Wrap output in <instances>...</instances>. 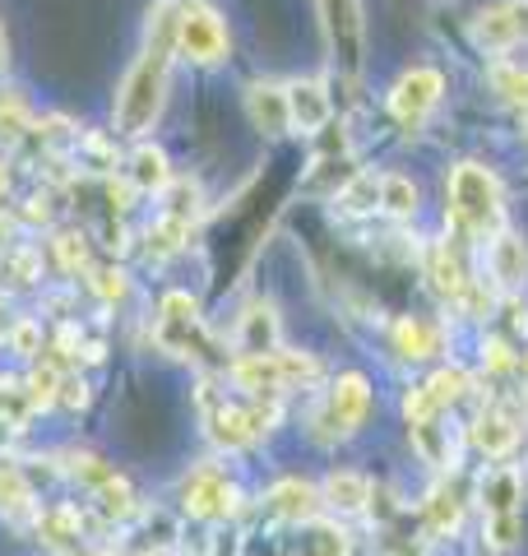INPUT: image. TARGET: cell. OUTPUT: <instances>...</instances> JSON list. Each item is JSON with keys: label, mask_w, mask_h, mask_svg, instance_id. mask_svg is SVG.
Masks as SVG:
<instances>
[{"label": "cell", "mask_w": 528, "mask_h": 556, "mask_svg": "<svg viewBox=\"0 0 528 556\" xmlns=\"http://www.w3.org/2000/svg\"><path fill=\"white\" fill-rule=\"evenodd\" d=\"M10 237H14V218H5V214H0V247H5Z\"/></svg>", "instance_id": "obj_45"}, {"label": "cell", "mask_w": 528, "mask_h": 556, "mask_svg": "<svg viewBox=\"0 0 528 556\" xmlns=\"http://www.w3.org/2000/svg\"><path fill=\"white\" fill-rule=\"evenodd\" d=\"M515 441H519L515 417H505V413H496V408H487L478 422H473V445H478L482 455H491V459L510 455V450H515Z\"/></svg>", "instance_id": "obj_19"}, {"label": "cell", "mask_w": 528, "mask_h": 556, "mask_svg": "<svg viewBox=\"0 0 528 556\" xmlns=\"http://www.w3.org/2000/svg\"><path fill=\"white\" fill-rule=\"evenodd\" d=\"M181 496H186V510L196 519H204V525L227 519L237 510V486L227 482L218 468H200V473H190L186 486H181Z\"/></svg>", "instance_id": "obj_10"}, {"label": "cell", "mask_w": 528, "mask_h": 556, "mask_svg": "<svg viewBox=\"0 0 528 556\" xmlns=\"http://www.w3.org/2000/svg\"><path fill=\"white\" fill-rule=\"evenodd\" d=\"M200 408H204V427L223 450H241L260 441L264 431L278 422V404H264V394H255V404H223L214 386L200 390Z\"/></svg>", "instance_id": "obj_3"}, {"label": "cell", "mask_w": 528, "mask_h": 556, "mask_svg": "<svg viewBox=\"0 0 528 556\" xmlns=\"http://www.w3.org/2000/svg\"><path fill=\"white\" fill-rule=\"evenodd\" d=\"M450 214L468 237L501 232V218H505L501 181L478 163H460L450 172Z\"/></svg>", "instance_id": "obj_2"}, {"label": "cell", "mask_w": 528, "mask_h": 556, "mask_svg": "<svg viewBox=\"0 0 528 556\" xmlns=\"http://www.w3.org/2000/svg\"><path fill=\"white\" fill-rule=\"evenodd\" d=\"M33 130V112L20 93H0V139H24Z\"/></svg>", "instance_id": "obj_36"}, {"label": "cell", "mask_w": 528, "mask_h": 556, "mask_svg": "<svg viewBox=\"0 0 528 556\" xmlns=\"http://www.w3.org/2000/svg\"><path fill=\"white\" fill-rule=\"evenodd\" d=\"M403 417H408V431H413L417 455L427 459V464H436V468H450L454 464V445H450V431L440 427V404L427 394V386L403 399Z\"/></svg>", "instance_id": "obj_7"}, {"label": "cell", "mask_w": 528, "mask_h": 556, "mask_svg": "<svg viewBox=\"0 0 528 556\" xmlns=\"http://www.w3.org/2000/svg\"><path fill=\"white\" fill-rule=\"evenodd\" d=\"M431 283H436L440 298H454V302H460V298H464V288L473 283V278H464L460 255H454L450 247H440V251L431 255Z\"/></svg>", "instance_id": "obj_26"}, {"label": "cell", "mask_w": 528, "mask_h": 556, "mask_svg": "<svg viewBox=\"0 0 528 556\" xmlns=\"http://www.w3.org/2000/svg\"><path fill=\"white\" fill-rule=\"evenodd\" d=\"M153 556H163V552H153Z\"/></svg>", "instance_id": "obj_49"}, {"label": "cell", "mask_w": 528, "mask_h": 556, "mask_svg": "<svg viewBox=\"0 0 528 556\" xmlns=\"http://www.w3.org/2000/svg\"><path fill=\"white\" fill-rule=\"evenodd\" d=\"M372 208H380V177L376 172H357L339 190V214H372Z\"/></svg>", "instance_id": "obj_27"}, {"label": "cell", "mask_w": 528, "mask_h": 556, "mask_svg": "<svg viewBox=\"0 0 528 556\" xmlns=\"http://www.w3.org/2000/svg\"><path fill=\"white\" fill-rule=\"evenodd\" d=\"M487 265H491V278H496L501 288H519L528 278V247H524V237L496 232V241H491V251H487Z\"/></svg>", "instance_id": "obj_16"}, {"label": "cell", "mask_w": 528, "mask_h": 556, "mask_svg": "<svg viewBox=\"0 0 528 556\" xmlns=\"http://www.w3.org/2000/svg\"><path fill=\"white\" fill-rule=\"evenodd\" d=\"M427 515H431V529L436 533H454V529H460V501H454L450 492H431Z\"/></svg>", "instance_id": "obj_38"}, {"label": "cell", "mask_w": 528, "mask_h": 556, "mask_svg": "<svg viewBox=\"0 0 528 556\" xmlns=\"http://www.w3.org/2000/svg\"><path fill=\"white\" fill-rule=\"evenodd\" d=\"M33 486L24 478V468L14 459H0V510H14V515H28L33 510Z\"/></svg>", "instance_id": "obj_25"}, {"label": "cell", "mask_w": 528, "mask_h": 556, "mask_svg": "<svg viewBox=\"0 0 528 556\" xmlns=\"http://www.w3.org/2000/svg\"><path fill=\"white\" fill-rule=\"evenodd\" d=\"M246 116H251L255 130H264V135L292 130V121H288V89H278V84H251V89H246Z\"/></svg>", "instance_id": "obj_13"}, {"label": "cell", "mask_w": 528, "mask_h": 556, "mask_svg": "<svg viewBox=\"0 0 528 556\" xmlns=\"http://www.w3.org/2000/svg\"><path fill=\"white\" fill-rule=\"evenodd\" d=\"M320 5V24L329 38V56L339 65V75H357L362 51H366V20L362 0H315Z\"/></svg>", "instance_id": "obj_6"}, {"label": "cell", "mask_w": 528, "mask_h": 556, "mask_svg": "<svg viewBox=\"0 0 528 556\" xmlns=\"http://www.w3.org/2000/svg\"><path fill=\"white\" fill-rule=\"evenodd\" d=\"M366 413H372V386H366V376L348 371L334 380V390L325 399V408L315 413V441H339V437H352Z\"/></svg>", "instance_id": "obj_4"}, {"label": "cell", "mask_w": 528, "mask_h": 556, "mask_svg": "<svg viewBox=\"0 0 528 556\" xmlns=\"http://www.w3.org/2000/svg\"><path fill=\"white\" fill-rule=\"evenodd\" d=\"M88 283H93L98 302H108V306L126 298V274H121V269H112V265H98V269H88Z\"/></svg>", "instance_id": "obj_37"}, {"label": "cell", "mask_w": 528, "mask_h": 556, "mask_svg": "<svg viewBox=\"0 0 528 556\" xmlns=\"http://www.w3.org/2000/svg\"><path fill=\"white\" fill-rule=\"evenodd\" d=\"M297 556H348V533L329 519H306L297 538Z\"/></svg>", "instance_id": "obj_20"}, {"label": "cell", "mask_w": 528, "mask_h": 556, "mask_svg": "<svg viewBox=\"0 0 528 556\" xmlns=\"http://www.w3.org/2000/svg\"><path fill=\"white\" fill-rule=\"evenodd\" d=\"M380 208L390 218H413L417 214V186L408 177H399V172L380 177Z\"/></svg>", "instance_id": "obj_28"}, {"label": "cell", "mask_w": 528, "mask_h": 556, "mask_svg": "<svg viewBox=\"0 0 528 556\" xmlns=\"http://www.w3.org/2000/svg\"><path fill=\"white\" fill-rule=\"evenodd\" d=\"M65 556H108V552H93V547H75V552H65Z\"/></svg>", "instance_id": "obj_47"}, {"label": "cell", "mask_w": 528, "mask_h": 556, "mask_svg": "<svg viewBox=\"0 0 528 556\" xmlns=\"http://www.w3.org/2000/svg\"><path fill=\"white\" fill-rule=\"evenodd\" d=\"M491 89H496L510 108L528 112V70L524 65H491Z\"/></svg>", "instance_id": "obj_32"}, {"label": "cell", "mask_w": 528, "mask_h": 556, "mask_svg": "<svg viewBox=\"0 0 528 556\" xmlns=\"http://www.w3.org/2000/svg\"><path fill=\"white\" fill-rule=\"evenodd\" d=\"M487 519H491V525H487V538H491L496 547H510V543L519 538V515H487Z\"/></svg>", "instance_id": "obj_42"}, {"label": "cell", "mask_w": 528, "mask_h": 556, "mask_svg": "<svg viewBox=\"0 0 528 556\" xmlns=\"http://www.w3.org/2000/svg\"><path fill=\"white\" fill-rule=\"evenodd\" d=\"M190 241V223H181V218H158L153 228H149V255H158V260H167V255H176Z\"/></svg>", "instance_id": "obj_30"}, {"label": "cell", "mask_w": 528, "mask_h": 556, "mask_svg": "<svg viewBox=\"0 0 528 556\" xmlns=\"http://www.w3.org/2000/svg\"><path fill=\"white\" fill-rule=\"evenodd\" d=\"M524 492V478L515 468H496L487 482H482V506L487 515H515V501Z\"/></svg>", "instance_id": "obj_23"}, {"label": "cell", "mask_w": 528, "mask_h": 556, "mask_svg": "<svg viewBox=\"0 0 528 556\" xmlns=\"http://www.w3.org/2000/svg\"><path fill=\"white\" fill-rule=\"evenodd\" d=\"M56 404H61V408H84V404H88V386H84V380H79L75 371H65V376H61Z\"/></svg>", "instance_id": "obj_41"}, {"label": "cell", "mask_w": 528, "mask_h": 556, "mask_svg": "<svg viewBox=\"0 0 528 556\" xmlns=\"http://www.w3.org/2000/svg\"><path fill=\"white\" fill-rule=\"evenodd\" d=\"M65 478H75L79 486H88V492H98L102 482L116 478V468L108 459H98V455H70L65 459Z\"/></svg>", "instance_id": "obj_34"}, {"label": "cell", "mask_w": 528, "mask_h": 556, "mask_svg": "<svg viewBox=\"0 0 528 556\" xmlns=\"http://www.w3.org/2000/svg\"><path fill=\"white\" fill-rule=\"evenodd\" d=\"M440 93H445V79H440V70L431 65H413L408 75H399L394 79V89H390V112L399 126H422L427 121V112L440 102Z\"/></svg>", "instance_id": "obj_8"}, {"label": "cell", "mask_w": 528, "mask_h": 556, "mask_svg": "<svg viewBox=\"0 0 528 556\" xmlns=\"http://www.w3.org/2000/svg\"><path fill=\"white\" fill-rule=\"evenodd\" d=\"M51 251H56V265L65 274H88V237L84 232H56L51 237Z\"/></svg>", "instance_id": "obj_33"}, {"label": "cell", "mask_w": 528, "mask_h": 556, "mask_svg": "<svg viewBox=\"0 0 528 556\" xmlns=\"http://www.w3.org/2000/svg\"><path fill=\"white\" fill-rule=\"evenodd\" d=\"M84 529H88V515L56 506V510H42L38 515V538L47 547H61V552H75L84 543Z\"/></svg>", "instance_id": "obj_18"}, {"label": "cell", "mask_w": 528, "mask_h": 556, "mask_svg": "<svg viewBox=\"0 0 528 556\" xmlns=\"http://www.w3.org/2000/svg\"><path fill=\"white\" fill-rule=\"evenodd\" d=\"M315 506H320V492H315L311 482H302V478L278 482L274 492L264 496V510H269L274 519H288V525H306V519L315 515Z\"/></svg>", "instance_id": "obj_14"}, {"label": "cell", "mask_w": 528, "mask_h": 556, "mask_svg": "<svg viewBox=\"0 0 528 556\" xmlns=\"http://www.w3.org/2000/svg\"><path fill=\"white\" fill-rule=\"evenodd\" d=\"M237 353L241 357H264L278 353V311L269 302H255L237 325Z\"/></svg>", "instance_id": "obj_12"}, {"label": "cell", "mask_w": 528, "mask_h": 556, "mask_svg": "<svg viewBox=\"0 0 528 556\" xmlns=\"http://www.w3.org/2000/svg\"><path fill=\"white\" fill-rule=\"evenodd\" d=\"M468 386H473V376H468L464 367H440V371L427 380V394L436 399L440 408H450V404H460V399L468 394Z\"/></svg>", "instance_id": "obj_31"}, {"label": "cell", "mask_w": 528, "mask_h": 556, "mask_svg": "<svg viewBox=\"0 0 528 556\" xmlns=\"http://www.w3.org/2000/svg\"><path fill=\"white\" fill-rule=\"evenodd\" d=\"M79 149L88 153V167H93V172H112V167H116V153H112L108 139L88 135V139H79Z\"/></svg>", "instance_id": "obj_40"}, {"label": "cell", "mask_w": 528, "mask_h": 556, "mask_svg": "<svg viewBox=\"0 0 528 556\" xmlns=\"http://www.w3.org/2000/svg\"><path fill=\"white\" fill-rule=\"evenodd\" d=\"M61 367H51V362L42 357L38 362V367H33V376L24 380V386H28V399H33V408H51V404H56V390H61Z\"/></svg>", "instance_id": "obj_35"}, {"label": "cell", "mask_w": 528, "mask_h": 556, "mask_svg": "<svg viewBox=\"0 0 528 556\" xmlns=\"http://www.w3.org/2000/svg\"><path fill=\"white\" fill-rule=\"evenodd\" d=\"M487 367H491V371H496V376H510V371H515V367H519V357H515V353H510V343H501V339H491V343H487Z\"/></svg>", "instance_id": "obj_43"}, {"label": "cell", "mask_w": 528, "mask_h": 556, "mask_svg": "<svg viewBox=\"0 0 528 556\" xmlns=\"http://www.w3.org/2000/svg\"><path fill=\"white\" fill-rule=\"evenodd\" d=\"M329 116H334V102L325 93V84H315V79L288 84V121H292V130L320 135L329 126Z\"/></svg>", "instance_id": "obj_11"}, {"label": "cell", "mask_w": 528, "mask_h": 556, "mask_svg": "<svg viewBox=\"0 0 528 556\" xmlns=\"http://www.w3.org/2000/svg\"><path fill=\"white\" fill-rule=\"evenodd\" d=\"M98 515L108 519V525H126V519H135L139 515V501H135V492H130V482L126 478H112V482H102L98 486Z\"/></svg>", "instance_id": "obj_21"}, {"label": "cell", "mask_w": 528, "mask_h": 556, "mask_svg": "<svg viewBox=\"0 0 528 556\" xmlns=\"http://www.w3.org/2000/svg\"><path fill=\"white\" fill-rule=\"evenodd\" d=\"M24 218H28V223H51V204H47V200H28Z\"/></svg>", "instance_id": "obj_44"}, {"label": "cell", "mask_w": 528, "mask_h": 556, "mask_svg": "<svg viewBox=\"0 0 528 556\" xmlns=\"http://www.w3.org/2000/svg\"><path fill=\"white\" fill-rule=\"evenodd\" d=\"M320 506L339 510V515H362L372 506V482L362 473H352V468H339V473H329L320 486Z\"/></svg>", "instance_id": "obj_15"}, {"label": "cell", "mask_w": 528, "mask_h": 556, "mask_svg": "<svg viewBox=\"0 0 528 556\" xmlns=\"http://www.w3.org/2000/svg\"><path fill=\"white\" fill-rule=\"evenodd\" d=\"M176 51L196 65H218L227 56V28L214 5L181 0V10H176Z\"/></svg>", "instance_id": "obj_5"}, {"label": "cell", "mask_w": 528, "mask_h": 556, "mask_svg": "<svg viewBox=\"0 0 528 556\" xmlns=\"http://www.w3.org/2000/svg\"><path fill=\"white\" fill-rule=\"evenodd\" d=\"M163 214L167 218H181V223H196V214H200V186L190 181V177L167 181V190H163Z\"/></svg>", "instance_id": "obj_29"}, {"label": "cell", "mask_w": 528, "mask_h": 556, "mask_svg": "<svg viewBox=\"0 0 528 556\" xmlns=\"http://www.w3.org/2000/svg\"><path fill=\"white\" fill-rule=\"evenodd\" d=\"M473 42L482 51H510L528 42V0H496L473 20Z\"/></svg>", "instance_id": "obj_9"}, {"label": "cell", "mask_w": 528, "mask_h": 556, "mask_svg": "<svg viewBox=\"0 0 528 556\" xmlns=\"http://www.w3.org/2000/svg\"><path fill=\"white\" fill-rule=\"evenodd\" d=\"M126 181L139 190V195H163L167 181H172V167H167V153L158 144H139L130 159H126Z\"/></svg>", "instance_id": "obj_17"}, {"label": "cell", "mask_w": 528, "mask_h": 556, "mask_svg": "<svg viewBox=\"0 0 528 556\" xmlns=\"http://www.w3.org/2000/svg\"><path fill=\"white\" fill-rule=\"evenodd\" d=\"M10 343H14V353H24V357H38L42 353V329L33 325V320H20L10 329Z\"/></svg>", "instance_id": "obj_39"}, {"label": "cell", "mask_w": 528, "mask_h": 556, "mask_svg": "<svg viewBox=\"0 0 528 556\" xmlns=\"http://www.w3.org/2000/svg\"><path fill=\"white\" fill-rule=\"evenodd\" d=\"M176 10H181V0H158L149 10L144 51H139V61L130 65L126 84H121V98H116V135L139 139L163 116L167 75H172V56H176Z\"/></svg>", "instance_id": "obj_1"}, {"label": "cell", "mask_w": 528, "mask_h": 556, "mask_svg": "<svg viewBox=\"0 0 528 556\" xmlns=\"http://www.w3.org/2000/svg\"><path fill=\"white\" fill-rule=\"evenodd\" d=\"M394 348H399L403 357H413V362L436 357L440 353V329L422 325V320H399L394 325Z\"/></svg>", "instance_id": "obj_24"}, {"label": "cell", "mask_w": 528, "mask_h": 556, "mask_svg": "<svg viewBox=\"0 0 528 556\" xmlns=\"http://www.w3.org/2000/svg\"><path fill=\"white\" fill-rule=\"evenodd\" d=\"M5 190H10V172H5V163H0V200H5Z\"/></svg>", "instance_id": "obj_46"}, {"label": "cell", "mask_w": 528, "mask_h": 556, "mask_svg": "<svg viewBox=\"0 0 528 556\" xmlns=\"http://www.w3.org/2000/svg\"><path fill=\"white\" fill-rule=\"evenodd\" d=\"M42 278V260L28 247H5L0 255V288H33Z\"/></svg>", "instance_id": "obj_22"}, {"label": "cell", "mask_w": 528, "mask_h": 556, "mask_svg": "<svg viewBox=\"0 0 528 556\" xmlns=\"http://www.w3.org/2000/svg\"><path fill=\"white\" fill-rule=\"evenodd\" d=\"M0 65H5V28H0Z\"/></svg>", "instance_id": "obj_48"}]
</instances>
